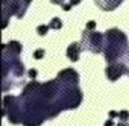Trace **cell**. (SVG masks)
<instances>
[{
  "instance_id": "cell-8",
  "label": "cell",
  "mask_w": 129,
  "mask_h": 126,
  "mask_svg": "<svg viewBox=\"0 0 129 126\" xmlns=\"http://www.w3.org/2000/svg\"><path fill=\"white\" fill-rule=\"evenodd\" d=\"M118 126H129V124H121V123H120V124H118Z\"/></svg>"
},
{
  "instance_id": "cell-6",
  "label": "cell",
  "mask_w": 129,
  "mask_h": 126,
  "mask_svg": "<svg viewBox=\"0 0 129 126\" xmlns=\"http://www.w3.org/2000/svg\"><path fill=\"white\" fill-rule=\"evenodd\" d=\"M105 126H112V121H111V120H108V121L105 123Z\"/></svg>"
},
{
  "instance_id": "cell-1",
  "label": "cell",
  "mask_w": 129,
  "mask_h": 126,
  "mask_svg": "<svg viewBox=\"0 0 129 126\" xmlns=\"http://www.w3.org/2000/svg\"><path fill=\"white\" fill-rule=\"evenodd\" d=\"M78 52H79L78 44H72V46L69 47V56H70V59L76 61V59H78Z\"/></svg>"
},
{
  "instance_id": "cell-7",
  "label": "cell",
  "mask_w": 129,
  "mask_h": 126,
  "mask_svg": "<svg viewBox=\"0 0 129 126\" xmlns=\"http://www.w3.org/2000/svg\"><path fill=\"white\" fill-rule=\"evenodd\" d=\"M76 3H79V0H72V5H76Z\"/></svg>"
},
{
  "instance_id": "cell-3",
  "label": "cell",
  "mask_w": 129,
  "mask_h": 126,
  "mask_svg": "<svg viewBox=\"0 0 129 126\" xmlns=\"http://www.w3.org/2000/svg\"><path fill=\"white\" fill-rule=\"evenodd\" d=\"M59 26H61L59 20H58V18H55V20H53V23H52V27H59Z\"/></svg>"
},
{
  "instance_id": "cell-2",
  "label": "cell",
  "mask_w": 129,
  "mask_h": 126,
  "mask_svg": "<svg viewBox=\"0 0 129 126\" xmlns=\"http://www.w3.org/2000/svg\"><path fill=\"white\" fill-rule=\"evenodd\" d=\"M43 55H44V50H37L35 52V58H38V59L43 58Z\"/></svg>"
},
{
  "instance_id": "cell-5",
  "label": "cell",
  "mask_w": 129,
  "mask_h": 126,
  "mask_svg": "<svg viewBox=\"0 0 129 126\" xmlns=\"http://www.w3.org/2000/svg\"><path fill=\"white\" fill-rule=\"evenodd\" d=\"M120 117H123V120H126V118L129 117V112H126V111H123V112H120Z\"/></svg>"
},
{
  "instance_id": "cell-4",
  "label": "cell",
  "mask_w": 129,
  "mask_h": 126,
  "mask_svg": "<svg viewBox=\"0 0 129 126\" xmlns=\"http://www.w3.org/2000/svg\"><path fill=\"white\" fill-rule=\"evenodd\" d=\"M46 30H47V26H40V27H38V32H40L41 35H44Z\"/></svg>"
}]
</instances>
